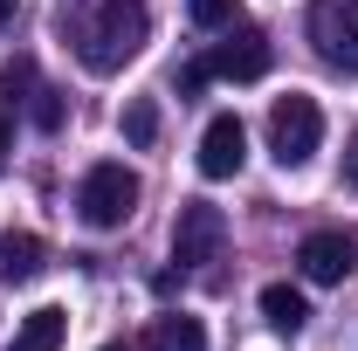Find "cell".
Masks as SVG:
<instances>
[{"mask_svg":"<svg viewBox=\"0 0 358 351\" xmlns=\"http://www.w3.org/2000/svg\"><path fill=\"white\" fill-rule=\"evenodd\" d=\"M69 35H76L83 69H96V76H117L138 48H145V35H152V14H145V0H90V14L69 28Z\"/></svg>","mask_w":358,"mask_h":351,"instance_id":"cell-1","label":"cell"},{"mask_svg":"<svg viewBox=\"0 0 358 351\" xmlns=\"http://www.w3.org/2000/svg\"><path fill=\"white\" fill-rule=\"evenodd\" d=\"M138 173L124 166V159H103V166H90L83 186H76V214H83V227H96V234H110V227H124V220L138 214Z\"/></svg>","mask_w":358,"mask_h":351,"instance_id":"cell-2","label":"cell"},{"mask_svg":"<svg viewBox=\"0 0 358 351\" xmlns=\"http://www.w3.org/2000/svg\"><path fill=\"white\" fill-rule=\"evenodd\" d=\"M317 145H324V110H317V96H303V89L275 96V103H268V152H275V166H282V173L310 166Z\"/></svg>","mask_w":358,"mask_h":351,"instance_id":"cell-3","label":"cell"},{"mask_svg":"<svg viewBox=\"0 0 358 351\" xmlns=\"http://www.w3.org/2000/svg\"><path fill=\"white\" fill-rule=\"evenodd\" d=\"M221 248H227V214L214 200H186L179 207V227H173V262L179 268H207V262H221Z\"/></svg>","mask_w":358,"mask_h":351,"instance_id":"cell-4","label":"cell"},{"mask_svg":"<svg viewBox=\"0 0 358 351\" xmlns=\"http://www.w3.org/2000/svg\"><path fill=\"white\" fill-rule=\"evenodd\" d=\"M310 42L331 69L358 76V0H310Z\"/></svg>","mask_w":358,"mask_h":351,"instance_id":"cell-5","label":"cell"},{"mask_svg":"<svg viewBox=\"0 0 358 351\" xmlns=\"http://www.w3.org/2000/svg\"><path fill=\"white\" fill-rule=\"evenodd\" d=\"M268 62H275V48H268L262 28H234L227 42H214L207 76H221V83H255V76H268Z\"/></svg>","mask_w":358,"mask_h":351,"instance_id":"cell-6","label":"cell"},{"mask_svg":"<svg viewBox=\"0 0 358 351\" xmlns=\"http://www.w3.org/2000/svg\"><path fill=\"white\" fill-rule=\"evenodd\" d=\"M296 262H303L310 282H345V275L358 268V234L352 227H317V234H303Z\"/></svg>","mask_w":358,"mask_h":351,"instance_id":"cell-7","label":"cell"},{"mask_svg":"<svg viewBox=\"0 0 358 351\" xmlns=\"http://www.w3.org/2000/svg\"><path fill=\"white\" fill-rule=\"evenodd\" d=\"M248 166V131H241V117H214L207 131H200V173L207 179H234Z\"/></svg>","mask_w":358,"mask_h":351,"instance_id":"cell-8","label":"cell"},{"mask_svg":"<svg viewBox=\"0 0 358 351\" xmlns=\"http://www.w3.org/2000/svg\"><path fill=\"white\" fill-rule=\"evenodd\" d=\"M152 351H207V324L200 317H186V310H166V317H152Z\"/></svg>","mask_w":358,"mask_h":351,"instance_id":"cell-9","label":"cell"},{"mask_svg":"<svg viewBox=\"0 0 358 351\" xmlns=\"http://www.w3.org/2000/svg\"><path fill=\"white\" fill-rule=\"evenodd\" d=\"M62 338H69V317H62L55 303H42V310H28V317H21L14 351H62Z\"/></svg>","mask_w":358,"mask_h":351,"instance_id":"cell-10","label":"cell"},{"mask_svg":"<svg viewBox=\"0 0 358 351\" xmlns=\"http://www.w3.org/2000/svg\"><path fill=\"white\" fill-rule=\"evenodd\" d=\"M42 234H7L0 241V282H35L42 275Z\"/></svg>","mask_w":358,"mask_h":351,"instance_id":"cell-11","label":"cell"},{"mask_svg":"<svg viewBox=\"0 0 358 351\" xmlns=\"http://www.w3.org/2000/svg\"><path fill=\"white\" fill-rule=\"evenodd\" d=\"M262 317H268V331H303L310 324V303H303V289H289V282H268L262 289Z\"/></svg>","mask_w":358,"mask_h":351,"instance_id":"cell-12","label":"cell"},{"mask_svg":"<svg viewBox=\"0 0 358 351\" xmlns=\"http://www.w3.org/2000/svg\"><path fill=\"white\" fill-rule=\"evenodd\" d=\"M124 138H131L138 152L159 138V103H152V96H131V103H124Z\"/></svg>","mask_w":358,"mask_h":351,"instance_id":"cell-13","label":"cell"},{"mask_svg":"<svg viewBox=\"0 0 358 351\" xmlns=\"http://www.w3.org/2000/svg\"><path fill=\"white\" fill-rule=\"evenodd\" d=\"M0 96H7V103H21V96H35V62H28V55H14V62L0 69Z\"/></svg>","mask_w":358,"mask_h":351,"instance_id":"cell-14","label":"cell"},{"mask_svg":"<svg viewBox=\"0 0 358 351\" xmlns=\"http://www.w3.org/2000/svg\"><path fill=\"white\" fill-rule=\"evenodd\" d=\"M28 117H35L42 131H62V89H35V96H28Z\"/></svg>","mask_w":358,"mask_h":351,"instance_id":"cell-15","label":"cell"},{"mask_svg":"<svg viewBox=\"0 0 358 351\" xmlns=\"http://www.w3.org/2000/svg\"><path fill=\"white\" fill-rule=\"evenodd\" d=\"M186 14H193L200 28H227V21H234V0H186Z\"/></svg>","mask_w":358,"mask_h":351,"instance_id":"cell-16","label":"cell"},{"mask_svg":"<svg viewBox=\"0 0 358 351\" xmlns=\"http://www.w3.org/2000/svg\"><path fill=\"white\" fill-rule=\"evenodd\" d=\"M207 83H214V76H207V62H193V69H179V96H200Z\"/></svg>","mask_w":358,"mask_h":351,"instance_id":"cell-17","label":"cell"},{"mask_svg":"<svg viewBox=\"0 0 358 351\" xmlns=\"http://www.w3.org/2000/svg\"><path fill=\"white\" fill-rule=\"evenodd\" d=\"M345 186H358V131H352V145H345Z\"/></svg>","mask_w":358,"mask_h":351,"instance_id":"cell-18","label":"cell"},{"mask_svg":"<svg viewBox=\"0 0 358 351\" xmlns=\"http://www.w3.org/2000/svg\"><path fill=\"white\" fill-rule=\"evenodd\" d=\"M7 21H14V0H0V28H7Z\"/></svg>","mask_w":358,"mask_h":351,"instance_id":"cell-19","label":"cell"},{"mask_svg":"<svg viewBox=\"0 0 358 351\" xmlns=\"http://www.w3.org/2000/svg\"><path fill=\"white\" fill-rule=\"evenodd\" d=\"M0 166H7V117H0Z\"/></svg>","mask_w":358,"mask_h":351,"instance_id":"cell-20","label":"cell"},{"mask_svg":"<svg viewBox=\"0 0 358 351\" xmlns=\"http://www.w3.org/2000/svg\"><path fill=\"white\" fill-rule=\"evenodd\" d=\"M103 351H131V345H103Z\"/></svg>","mask_w":358,"mask_h":351,"instance_id":"cell-21","label":"cell"}]
</instances>
